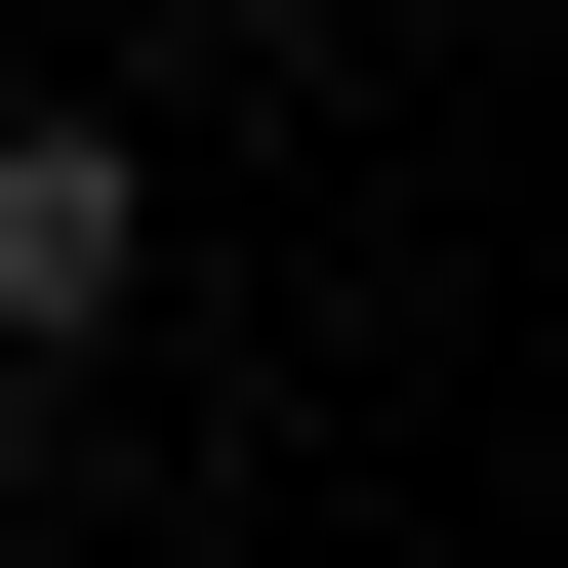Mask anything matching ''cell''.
<instances>
[{
  "label": "cell",
  "instance_id": "cell-1",
  "mask_svg": "<svg viewBox=\"0 0 568 568\" xmlns=\"http://www.w3.org/2000/svg\"><path fill=\"white\" fill-rule=\"evenodd\" d=\"M122 284H163V163L122 122H0V366H82Z\"/></svg>",
  "mask_w": 568,
  "mask_h": 568
}]
</instances>
